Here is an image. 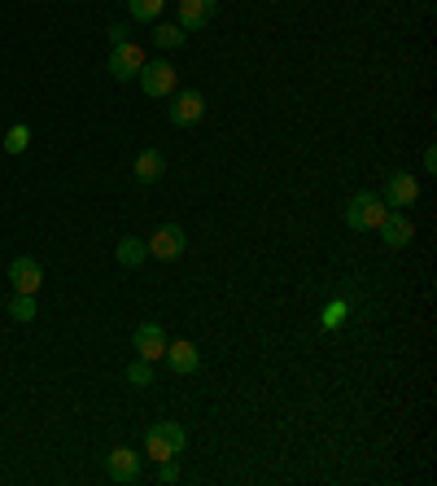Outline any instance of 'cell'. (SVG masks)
I'll return each instance as SVG.
<instances>
[{"label":"cell","mask_w":437,"mask_h":486,"mask_svg":"<svg viewBox=\"0 0 437 486\" xmlns=\"http://www.w3.org/2000/svg\"><path fill=\"white\" fill-rule=\"evenodd\" d=\"M184 442H189V434H184V425H175V421H158V425H149L145 430V456H153V461H175L180 451H184Z\"/></svg>","instance_id":"2"},{"label":"cell","mask_w":437,"mask_h":486,"mask_svg":"<svg viewBox=\"0 0 437 486\" xmlns=\"http://www.w3.org/2000/svg\"><path fill=\"white\" fill-rule=\"evenodd\" d=\"M9 316L18 320V324H31L35 320V293H14L9 298Z\"/></svg>","instance_id":"18"},{"label":"cell","mask_w":437,"mask_h":486,"mask_svg":"<svg viewBox=\"0 0 437 486\" xmlns=\"http://www.w3.org/2000/svg\"><path fill=\"white\" fill-rule=\"evenodd\" d=\"M201 114H206V97L201 93H193V88H175L167 97V119L175 123V127H193V123H201Z\"/></svg>","instance_id":"4"},{"label":"cell","mask_w":437,"mask_h":486,"mask_svg":"<svg viewBox=\"0 0 437 486\" xmlns=\"http://www.w3.org/2000/svg\"><path fill=\"white\" fill-rule=\"evenodd\" d=\"M341 320H345V303H328L324 307V329H337Z\"/></svg>","instance_id":"21"},{"label":"cell","mask_w":437,"mask_h":486,"mask_svg":"<svg viewBox=\"0 0 437 486\" xmlns=\"http://www.w3.org/2000/svg\"><path fill=\"white\" fill-rule=\"evenodd\" d=\"M415 197H420V180H415L412 171H393V175H385L381 202H385L389 211H407Z\"/></svg>","instance_id":"6"},{"label":"cell","mask_w":437,"mask_h":486,"mask_svg":"<svg viewBox=\"0 0 437 486\" xmlns=\"http://www.w3.org/2000/svg\"><path fill=\"white\" fill-rule=\"evenodd\" d=\"M127 9H131L136 23H158L162 9H167V0H127Z\"/></svg>","instance_id":"17"},{"label":"cell","mask_w":437,"mask_h":486,"mask_svg":"<svg viewBox=\"0 0 437 486\" xmlns=\"http://www.w3.org/2000/svg\"><path fill=\"white\" fill-rule=\"evenodd\" d=\"M127 382H131V386H141V390H145V386H153V364L136 355V360L127 364Z\"/></svg>","instance_id":"20"},{"label":"cell","mask_w":437,"mask_h":486,"mask_svg":"<svg viewBox=\"0 0 437 486\" xmlns=\"http://www.w3.org/2000/svg\"><path fill=\"white\" fill-rule=\"evenodd\" d=\"M424 171H429V175H433V171H437V149H433V145L424 149Z\"/></svg>","instance_id":"24"},{"label":"cell","mask_w":437,"mask_h":486,"mask_svg":"<svg viewBox=\"0 0 437 486\" xmlns=\"http://www.w3.org/2000/svg\"><path fill=\"white\" fill-rule=\"evenodd\" d=\"M218 14V0H180V26L184 31H201Z\"/></svg>","instance_id":"14"},{"label":"cell","mask_w":437,"mask_h":486,"mask_svg":"<svg viewBox=\"0 0 437 486\" xmlns=\"http://www.w3.org/2000/svg\"><path fill=\"white\" fill-rule=\"evenodd\" d=\"M131 175H136V184H158V180L167 175V154H162V149H141Z\"/></svg>","instance_id":"13"},{"label":"cell","mask_w":437,"mask_h":486,"mask_svg":"<svg viewBox=\"0 0 437 486\" xmlns=\"http://www.w3.org/2000/svg\"><path fill=\"white\" fill-rule=\"evenodd\" d=\"M136 79H141V93H145V97H153V101H167L170 93L180 88V71L170 66L167 57H162V62H145Z\"/></svg>","instance_id":"3"},{"label":"cell","mask_w":437,"mask_h":486,"mask_svg":"<svg viewBox=\"0 0 437 486\" xmlns=\"http://www.w3.org/2000/svg\"><path fill=\"white\" fill-rule=\"evenodd\" d=\"M381 242L385 245H393V250H403V245H412V237H415V228H412V219L403 215V211H385V219H381Z\"/></svg>","instance_id":"12"},{"label":"cell","mask_w":437,"mask_h":486,"mask_svg":"<svg viewBox=\"0 0 437 486\" xmlns=\"http://www.w3.org/2000/svg\"><path fill=\"white\" fill-rule=\"evenodd\" d=\"M141 66H145V49H141V45H131V40L114 45V49H110V62H105V71L114 74L119 84H131V79L141 74Z\"/></svg>","instance_id":"5"},{"label":"cell","mask_w":437,"mask_h":486,"mask_svg":"<svg viewBox=\"0 0 437 486\" xmlns=\"http://www.w3.org/2000/svg\"><path fill=\"white\" fill-rule=\"evenodd\" d=\"M9 285L14 293H35L44 285V268H40V259H31V254H18L14 263H9Z\"/></svg>","instance_id":"9"},{"label":"cell","mask_w":437,"mask_h":486,"mask_svg":"<svg viewBox=\"0 0 437 486\" xmlns=\"http://www.w3.org/2000/svg\"><path fill=\"white\" fill-rule=\"evenodd\" d=\"M31 145V127L26 123H14L9 132H5V154H23Z\"/></svg>","instance_id":"19"},{"label":"cell","mask_w":437,"mask_h":486,"mask_svg":"<svg viewBox=\"0 0 437 486\" xmlns=\"http://www.w3.org/2000/svg\"><path fill=\"white\" fill-rule=\"evenodd\" d=\"M162 360H167V368L170 372H180V377H193L197 368H201V351H197L193 342H167V355H162Z\"/></svg>","instance_id":"11"},{"label":"cell","mask_w":437,"mask_h":486,"mask_svg":"<svg viewBox=\"0 0 437 486\" xmlns=\"http://www.w3.org/2000/svg\"><path fill=\"white\" fill-rule=\"evenodd\" d=\"M385 202H381V193H354L350 202H345V211H341V219H345V228L350 233H372V228H381V219H385Z\"/></svg>","instance_id":"1"},{"label":"cell","mask_w":437,"mask_h":486,"mask_svg":"<svg viewBox=\"0 0 437 486\" xmlns=\"http://www.w3.org/2000/svg\"><path fill=\"white\" fill-rule=\"evenodd\" d=\"M184 245H189L184 228H180V223H162V228L149 237V254H153V259H162V263H175V259L184 254Z\"/></svg>","instance_id":"7"},{"label":"cell","mask_w":437,"mask_h":486,"mask_svg":"<svg viewBox=\"0 0 437 486\" xmlns=\"http://www.w3.org/2000/svg\"><path fill=\"white\" fill-rule=\"evenodd\" d=\"M131 346H136V355L141 360H162L167 355V333H162V324H153V320H141L136 324V333H131Z\"/></svg>","instance_id":"8"},{"label":"cell","mask_w":437,"mask_h":486,"mask_svg":"<svg viewBox=\"0 0 437 486\" xmlns=\"http://www.w3.org/2000/svg\"><path fill=\"white\" fill-rule=\"evenodd\" d=\"M105 473H110V482H141V456L131 451V447H114L110 456H105Z\"/></svg>","instance_id":"10"},{"label":"cell","mask_w":437,"mask_h":486,"mask_svg":"<svg viewBox=\"0 0 437 486\" xmlns=\"http://www.w3.org/2000/svg\"><path fill=\"white\" fill-rule=\"evenodd\" d=\"M122 40H127V26L114 23V26H110V45H122Z\"/></svg>","instance_id":"23"},{"label":"cell","mask_w":437,"mask_h":486,"mask_svg":"<svg viewBox=\"0 0 437 486\" xmlns=\"http://www.w3.org/2000/svg\"><path fill=\"white\" fill-rule=\"evenodd\" d=\"M184 40H189V31H184V26H180V23H153V45H158V49H162V53L180 49Z\"/></svg>","instance_id":"16"},{"label":"cell","mask_w":437,"mask_h":486,"mask_svg":"<svg viewBox=\"0 0 437 486\" xmlns=\"http://www.w3.org/2000/svg\"><path fill=\"white\" fill-rule=\"evenodd\" d=\"M158 482H162V486L180 482V469H175V461H162V469H158Z\"/></svg>","instance_id":"22"},{"label":"cell","mask_w":437,"mask_h":486,"mask_svg":"<svg viewBox=\"0 0 437 486\" xmlns=\"http://www.w3.org/2000/svg\"><path fill=\"white\" fill-rule=\"evenodd\" d=\"M114 259H119V268H141L149 259V242H141V237H122L119 250H114Z\"/></svg>","instance_id":"15"}]
</instances>
